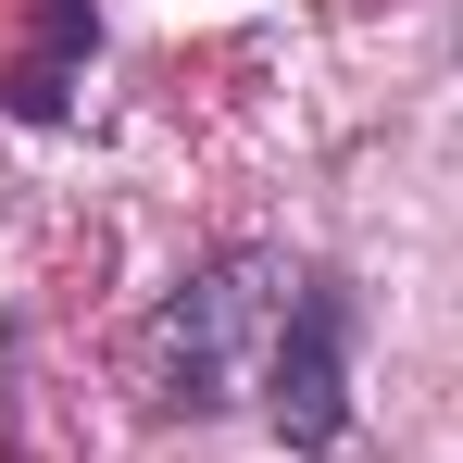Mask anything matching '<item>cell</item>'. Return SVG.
Instances as JSON below:
<instances>
[{
	"instance_id": "3",
	"label": "cell",
	"mask_w": 463,
	"mask_h": 463,
	"mask_svg": "<svg viewBox=\"0 0 463 463\" xmlns=\"http://www.w3.org/2000/svg\"><path fill=\"white\" fill-rule=\"evenodd\" d=\"M88 38H100V0H38V51L0 76V100L25 113V126H51L63 100H76V63H88Z\"/></svg>"
},
{
	"instance_id": "1",
	"label": "cell",
	"mask_w": 463,
	"mask_h": 463,
	"mask_svg": "<svg viewBox=\"0 0 463 463\" xmlns=\"http://www.w3.org/2000/svg\"><path fill=\"white\" fill-rule=\"evenodd\" d=\"M288 313V263L276 250H213L201 276H175L151 313V401L163 413H226L238 401V351H250V326H276Z\"/></svg>"
},
{
	"instance_id": "2",
	"label": "cell",
	"mask_w": 463,
	"mask_h": 463,
	"mask_svg": "<svg viewBox=\"0 0 463 463\" xmlns=\"http://www.w3.org/2000/svg\"><path fill=\"white\" fill-rule=\"evenodd\" d=\"M351 338H364L351 276H288L276 351H263V413H276L288 451H338L351 439Z\"/></svg>"
}]
</instances>
